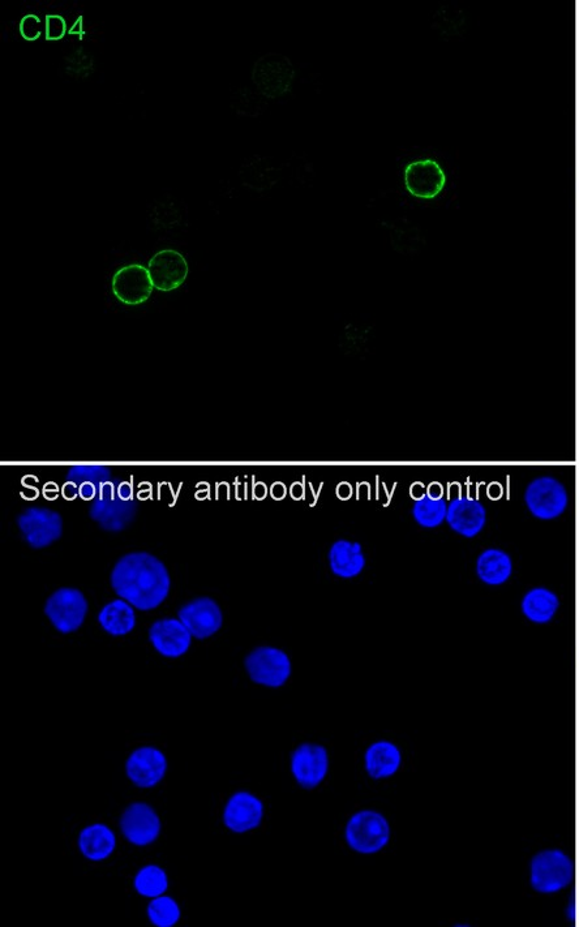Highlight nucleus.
I'll use <instances>...</instances> for the list:
<instances>
[{
	"label": "nucleus",
	"instance_id": "nucleus-2",
	"mask_svg": "<svg viewBox=\"0 0 579 927\" xmlns=\"http://www.w3.org/2000/svg\"><path fill=\"white\" fill-rule=\"evenodd\" d=\"M136 505L132 500V487L130 484L120 483L115 487L113 483L106 482L94 501L90 517L101 526L102 530L120 532L134 521Z\"/></svg>",
	"mask_w": 579,
	"mask_h": 927
},
{
	"label": "nucleus",
	"instance_id": "nucleus-27",
	"mask_svg": "<svg viewBox=\"0 0 579 927\" xmlns=\"http://www.w3.org/2000/svg\"><path fill=\"white\" fill-rule=\"evenodd\" d=\"M98 621L105 632L114 637L126 635L134 630L136 625V616L134 607L124 600H114L106 604L98 616Z\"/></svg>",
	"mask_w": 579,
	"mask_h": 927
},
{
	"label": "nucleus",
	"instance_id": "nucleus-10",
	"mask_svg": "<svg viewBox=\"0 0 579 927\" xmlns=\"http://www.w3.org/2000/svg\"><path fill=\"white\" fill-rule=\"evenodd\" d=\"M23 539L30 547L42 549L58 542L63 534L60 514L49 509L30 508L17 518Z\"/></svg>",
	"mask_w": 579,
	"mask_h": 927
},
{
	"label": "nucleus",
	"instance_id": "nucleus-8",
	"mask_svg": "<svg viewBox=\"0 0 579 927\" xmlns=\"http://www.w3.org/2000/svg\"><path fill=\"white\" fill-rule=\"evenodd\" d=\"M88 608L83 592L76 589H60L47 599L45 615L58 632L70 634L84 624Z\"/></svg>",
	"mask_w": 579,
	"mask_h": 927
},
{
	"label": "nucleus",
	"instance_id": "nucleus-32",
	"mask_svg": "<svg viewBox=\"0 0 579 927\" xmlns=\"http://www.w3.org/2000/svg\"><path fill=\"white\" fill-rule=\"evenodd\" d=\"M92 70L93 60L88 54L83 53V51H76V53L71 55L70 59H68L67 72H70L72 75L85 77L92 74Z\"/></svg>",
	"mask_w": 579,
	"mask_h": 927
},
{
	"label": "nucleus",
	"instance_id": "nucleus-3",
	"mask_svg": "<svg viewBox=\"0 0 579 927\" xmlns=\"http://www.w3.org/2000/svg\"><path fill=\"white\" fill-rule=\"evenodd\" d=\"M297 71L286 55L270 53L256 60L252 81L257 92L267 100H277L293 89Z\"/></svg>",
	"mask_w": 579,
	"mask_h": 927
},
{
	"label": "nucleus",
	"instance_id": "nucleus-5",
	"mask_svg": "<svg viewBox=\"0 0 579 927\" xmlns=\"http://www.w3.org/2000/svg\"><path fill=\"white\" fill-rule=\"evenodd\" d=\"M574 866L564 852L543 851L531 862V884L542 894H555L572 883Z\"/></svg>",
	"mask_w": 579,
	"mask_h": 927
},
{
	"label": "nucleus",
	"instance_id": "nucleus-25",
	"mask_svg": "<svg viewBox=\"0 0 579 927\" xmlns=\"http://www.w3.org/2000/svg\"><path fill=\"white\" fill-rule=\"evenodd\" d=\"M115 844L117 840L114 832L105 824H93L84 828L79 836L80 851L90 861L106 860L114 852Z\"/></svg>",
	"mask_w": 579,
	"mask_h": 927
},
{
	"label": "nucleus",
	"instance_id": "nucleus-20",
	"mask_svg": "<svg viewBox=\"0 0 579 927\" xmlns=\"http://www.w3.org/2000/svg\"><path fill=\"white\" fill-rule=\"evenodd\" d=\"M328 561L330 572L342 579L357 578L367 565L362 544L346 539L337 540L330 545Z\"/></svg>",
	"mask_w": 579,
	"mask_h": 927
},
{
	"label": "nucleus",
	"instance_id": "nucleus-16",
	"mask_svg": "<svg viewBox=\"0 0 579 927\" xmlns=\"http://www.w3.org/2000/svg\"><path fill=\"white\" fill-rule=\"evenodd\" d=\"M128 778L140 788H153L166 774L167 761L162 751L144 746L134 751L126 765Z\"/></svg>",
	"mask_w": 579,
	"mask_h": 927
},
{
	"label": "nucleus",
	"instance_id": "nucleus-13",
	"mask_svg": "<svg viewBox=\"0 0 579 927\" xmlns=\"http://www.w3.org/2000/svg\"><path fill=\"white\" fill-rule=\"evenodd\" d=\"M179 620L197 639H207L220 632L223 624V615L213 599L199 598L184 605L178 612Z\"/></svg>",
	"mask_w": 579,
	"mask_h": 927
},
{
	"label": "nucleus",
	"instance_id": "nucleus-31",
	"mask_svg": "<svg viewBox=\"0 0 579 927\" xmlns=\"http://www.w3.org/2000/svg\"><path fill=\"white\" fill-rule=\"evenodd\" d=\"M265 100L267 98L261 96L260 93L252 92L248 88H242L238 89L231 98V107H233L235 113L242 115V117L256 118L267 107Z\"/></svg>",
	"mask_w": 579,
	"mask_h": 927
},
{
	"label": "nucleus",
	"instance_id": "nucleus-12",
	"mask_svg": "<svg viewBox=\"0 0 579 927\" xmlns=\"http://www.w3.org/2000/svg\"><path fill=\"white\" fill-rule=\"evenodd\" d=\"M329 770L328 751L317 744H303L291 757V771L300 787L316 788L323 783Z\"/></svg>",
	"mask_w": 579,
	"mask_h": 927
},
{
	"label": "nucleus",
	"instance_id": "nucleus-33",
	"mask_svg": "<svg viewBox=\"0 0 579 927\" xmlns=\"http://www.w3.org/2000/svg\"><path fill=\"white\" fill-rule=\"evenodd\" d=\"M67 23L60 15L46 16V40L59 41L66 37Z\"/></svg>",
	"mask_w": 579,
	"mask_h": 927
},
{
	"label": "nucleus",
	"instance_id": "nucleus-26",
	"mask_svg": "<svg viewBox=\"0 0 579 927\" xmlns=\"http://www.w3.org/2000/svg\"><path fill=\"white\" fill-rule=\"evenodd\" d=\"M243 186L255 192L269 191L280 180V170L264 157H253L240 169Z\"/></svg>",
	"mask_w": 579,
	"mask_h": 927
},
{
	"label": "nucleus",
	"instance_id": "nucleus-29",
	"mask_svg": "<svg viewBox=\"0 0 579 927\" xmlns=\"http://www.w3.org/2000/svg\"><path fill=\"white\" fill-rule=\"evenodd\" d=\"M167 887H169V881H167L165 870L156 865L145 866L136 875V891L145 898H158L165 894Z\"/></svg>",
	"mask_w": 579,
	"mask_h": 927
},
{
	"label": "nucleus",
	"instance_id": "nucleus-23",
	"mask_svg": "<svg viewBox=\"0 0 579 927\" xmlns=\"http://www.w3.org/2000/svg\"><path fill=\"white\" fill-rule=\"evenodd\" d=\"M560 608L559 596L546 587L527 591L521 602L523 615L534 624H548Z\"/></svg>",
	"mask_w": 579,
	"mask_h": 927
},
{
	"label": "nucleus",
	"instance_id": "nucleus-14",
	"mask_svg": "<svg viewBox=\"0 0 579 927\" xmlns=\"http://www.w3.org/2000/svg\"><path fill=\"white\" fill-rule=\"evenodd\" d=\"M445 522L456 534L466 539H473L486 527V506L471 497H457L449 502Z\"/></svg>",
	"mask_w": 579,
	"mask_h": 927
},
{
	"label": "nucleus",
	"instance_id": "nucleus-1",
	"mask_svg": "<svg viewBox=\"0 0 579 927\" xmlns=\"http://www.w3.org/2000/svg\"><path fill=\"white\" fill-rule=\"evenodd\" d=\"M111 586L132 607L148 612L165 602L171 581L166 566L157 557L134 552L117 562L111 573Z\"/></svg>",
	"mask_w": 579,
	"mask_h": 927
},
{
	"label": "nucleus",
	"instance_id": "nucleus-7",
	"mask_svg": "<svg viewBox=\"0 0 579 927\" xmlns=\"http://www.w3.org/2000/svg\"><path fill=\"white\" fill-rule=\"evenodd\" d=\"M525 502L535 518L552 521L565 513L569 505V495L559 480L552 476H540L527 486Z\"/></svg>",
	"mask_w": 579,
	"mask_h": 927
},
{
	"label": "nucleus",
	"instance_id": "nucleus-15",
	"mask_svg": "<svg viewBox=\"0 0 579 927\" xmlns=\"http://www.w3.org/2000/svg\"><path fill=\"white\" fill-rule=\"evenodd\" d=\"M153 287L148 268L139 264L124 266L113 278L114 295L128 306L147 302Z\"/></svg>",
	"mask_w": 579,
	"mask_h": 927
},
{
	"label": "nucleus",
	"instance_id": "nucleus-34",
	"mask_svg": "<svg viewBox=\"0 0 579 927\" xmlns=\"http://www.w3.org/2000/svg\"><path fill=\"white\" fill-rule=\"evenodd\" d=\"M42 23L40 17L36 15L24 16L20 21V34L24 40L37 41L42 34Z\"/></svg>",
	"mask_w": 579,
	"mask_h": 927
},
{
	"label": "nucleus",
	"instance_id": "nucleus-11",
	"mask_svg": "<svg viewBox=\"0 0 579 927\" xmlns=\"http://www.w3.org/2000/svg\"><path fill=\"white\" fill-rule=\"evenodd\" d=\"M124 838L137 847L154 843L161 834V821L156 811L143 802L128 806L120 819Z\"/></svg>",
	"mask_w": 579,
	"mask_h": 927
},
{
	"label": "nucleus",
	"instance_id": "nucleus-22",
	"mask_svg": "<svg viewBox=\"0 0 579 927\" xmlns=\"http://www.w3.org/2000/svg\"><path fill=\"white\" fill-rule=\"evenodd\" d=\"M476 575L484 585L501 586L508 582L513 573L512 557L503 549L488 548L476 560Z\"/></svg>",
	"mask_w": 579,
	"mask_h": 927
},
{
	"label": "nucleus",
	"instance_id": "nucleus-30",
	"mask_svg": "<svg viewBox=\"0 0 579 927\" xmlns=\"http://www.w3.org/2000/svg\"><path fill=\"white\" fill-rule=\"evenodd\" d=\"M148 917L154 926L173 927L180 918L179 905L169 896H158L149 904Z\"/></svg>",
	"mask_w": 579,
	"mask_h": 927
},
{
	"label": "nucleus",
	"instance_id": "nucleus-6",
	"mask_svg": "<svg viewBox=\"0 0 579 927\" xmlns=\"http://www.w3.org/2000/svg\"><path fill=\"white\" fill-rule=\"evenodd\" d=\"M244 665L251 680L267 688H281L293 672L289 656L276 647L255 648L247 656Z\"/></svg>",
	"mask_w": 579,
	"mask_h": 927
},
{
	"label": "nucleus",
	"instance_id": "nucleus-24",
	"mask_svg": "<svg viewBox=\"0 0 579 927\" xmlns=\"http://www.w3.org/2000/svg\"><path fill=\"white\" fill-rule=\"evenodd\" d=\"M402 755L392 742H376L366 753V770L373 779L390 778L400 770Z\"/></svg>",
	"mask_w": 579,
	"mask_h": 927
},
{
	"label": "nucleus",
	"instance_id": "nucleus-28",
	"mask_svg": "<svg viewBox=\"0 0 579 927\" xmlns=\"http://www.w3.org/2000/svg\"><path fill=\"white\" fill-rule=\"evenodd\" d=\"M448 502L443 497L424 495L411 508L414 521L423 529H437L446 521Z\"/></svg>",
	"mask_w": 579,
	"mask_h": 927
},
{
	"label": "nucleus",
	"instance_id": "nucleus-35",
	"mask_svg": "<svg viewBox=\"0 0 579 927\" xmlns=\"http://www.w3.org/2000/svg\"><path fill=\"white\" fill-rule=\"evenodd\" d=\"M68 34H76L77 37L83 38L85 34L83 28V17H79V20H76L74 27L68 30Z\"/></svg>",
	"mask_w": 579,
	"mask_h": 927
},
{
	"label": "nucleus",
	"instance_id": "nucleus-21",
	"mask_svg": "<svg viewBox=\"0 0 579 927\" xmlns=\"http://www.w3.org/2000/svg\"><path fill=\"white\" fill-rule=\"evenodd\" d=\"M109 475L110 472L104 467H75L67 475L63 495L67 500H74L77 496L85 501L96 499L101 487L109 482Z\"/></svg>",
	"mask_w": 579,
	"mask_h": 927
},
{
	"label": "nucleus",
	"instance_id": "nucleus-17",
	"mask_svg": "<svg viewBox=\"0 0 579 927\" xmlns=\"http://www.w3.org/2000/svg\"><path fill=\"white\" fill-rule=\"evenodd\" d=\"M152 645L165 658H179L190 650L192 635L180 620L165 618L154 622L149 630Z\"/></svg>",
	"mask_w": 579,
	"mask_h": 927
},
{
	"label": "nucleus",
	"instance_id": "nucleus-4",
	"mask_svg": "<svg viewBox=\"0 0 579 927\" xmlns=\"http://www.w3.org/2000/svg\"><path fill=\"white\" fill-rule=\"evenodd\" d=\"M390 839V826L383 814L363 810L351 817L346 826V840L351 849L362 854L380 852Z\"/></svg>",
	"mask_w": 579,
	"mask_h": 927
},
{
	"label": "nucleus",
	"instance_id": "nucleus-9",
	"mask_svg": "<svg viewBox=\"0 0 579 927\" xmlns=\"http://www.w3.org/2000/svg\"><path fill=\"white\" fill-rule=\"evenodd\" d=\"M448 177L443 166L432 158L407 163L403 169V184L411 196L419 200H433L445 190Z\"/></svg>",
	"mask_w": 579,
	"mask_h": 927
},
{
	"label": "nucleus",
	"instance_id": "nucleus-19",
	"mask_svg": "<svg viewBox=\"0 0 579 927\" xmlns=\"http://www.w3.org/2000/svg\"><path fill=\"white\" fill-rule=\"evenodd\" d=\"M263 817V802L251 793L239 792L227 802L223 822L229 830L244 834V832L259 827Z\"/></svg>",
	"mask_w": 579,
	"mask_h": 927
},
{
	"label": "nucleus",
	"instance_id": "nucleus-18",
	"mask_svg": "<svg viewBox=\"0 0 579 927\" xmlns=\"http://www.w3.org/2000/svg\"><path fill=\"white\" fill-rule=\"evenodd\" d=\"M148 270L154 287L160 291L178 289L188 276L187 260L174 250L156 253L149 261Z\"/></svg>",
	"mask_w": 579,
	"mask_h": 927
}]
</instances>
